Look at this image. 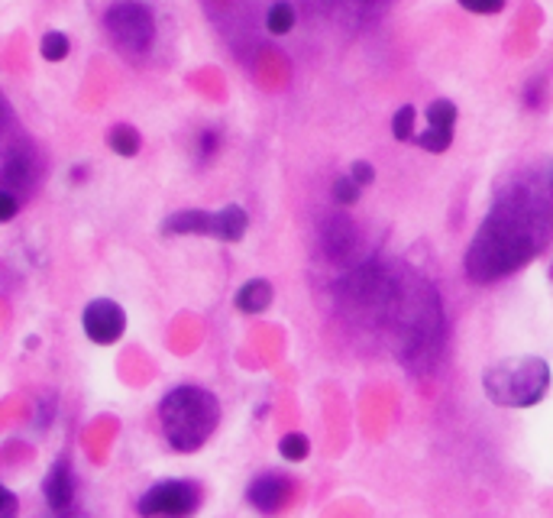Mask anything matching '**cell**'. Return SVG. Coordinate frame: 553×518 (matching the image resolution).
<instances>
[{"instance_id": "19", "label": "cell", "mask_w": 553, "mask_h": 518, "mask_svg": "<svg viewBox=\"0 0 553 518\" xmlns=\"http://www.w3.org/2000/svg\"><path fill=\"white\" fill-rule=\"evenodd\" d=\"M414 143L428 152H446L450 150V143H453V130H430L428 126L424 134L414 136Z\"/></svg>"}, {"instance_id": "1", "label": "cell", "mask_w": 553, "mask_h": 518, "mask_svg": "<svg viewBox=\"0 0 553 518\" xmlns=\"http://www.w3.org/2000/svg\"><path fill=\"white\" fill-rule=\"evenodd\" d=\"M541 240L544 237L537 223V207L527 205L525 198H509L485 217V223L473 237L466 250V272L482 286L495 282L531 263Z\"/></svg>"}, {"instance_id": "17", "label": "cell", "mask_w": 553, "mask_h": 518, "mask_svg": "<svg viewBox=\"0 0 553 518\" xmlns=\"http://www.w3.org/2000/svg\"><path fill=\"white\" fill-rule=\"evenodd\" d=\"M414 120H418V110L411 108V104H405V108L395 110L392 117V134L398 143H408V140H414Z\"/></svg>"}, {"instance_id": "20", "label": "cell", "mask_w": 553, "mask_h": 518, "mask_svg": "<svg viewBox=\"0 0 553 518\" xmlns=\"http://www.w3.org/2000/svg\"><path fill=\"white\" fill-rule=\"evenodd\" d=\"M359 191L363 188L353 182V175H343V179H337L333 182V188H331V195H333V201L337 205H343V207H353L359 201Z\"/></svg>"}, {"instance_id": "6", "label": "cell", "mask_w": 553, "mask_h": 518, "mask_svg": "<svg viewBox=\"0 0 553 518\" xmlns=\"http://www.w3.org/2000/svg\"><path fill=\"white\" fill-rule=\"evenodd\" d=\"M81 328H84V334H88L94 344L110 347V344H116V340L124 337L126 314H124V308L116 302H110V298H94V302L84 308V314H81Z\"/></svg>"}, {"instance_id": "18", "label": "cell", "mask_w": 553, "mask_h": 518, "mask_svg": "<svg viewBox=\"0 0 553 518\" xmlns=\"http://www.w3.org/2000/svg\"><path fill=\"white\" fill-rule=\"evenodd\" d=\"M278 454L285 457V460H292V464H301L304 457L311 454V444H308L304 434H285V438L278 441Z\"/></svg>"}, {"instance_id": "16", "label": "cell", "mask_w": 553, "mask_h": 518, "mask_svg": "<svg viewBox=\"0 0 553 518\" xmlns=\"http://www.w3.org/2000/svg\"><path fill=\"white\" fill-rule=\"evenodd\" d=\"M428 126L430 130H453L456 126V104L446 98H437L428 104Z\"/></svg>"}, {"instance_id": "22", "label": "cell", "mask_w": 553, "mask_h": 518, "mask_svg": "<svg viewBox=\"0 0 553 518\" xmlns=\"http://www.w3.org/2000/svg\"><path fill=\"white\" fill-rule=\"evenodd\" d=\"M217 146H220V134H217V130H201V136H197V159L211 162Z\"/></svg>"}, {"instance_id": "2", "label": "cell", "mask_w": 553, "mask_h": 518, "mask_svg": "<svg viewBox=\"0 0 553 518\" xmlns=\"http://www.w3.org/2000/svg\"><path fill=\"white\" fill-rule=\"evenodd\" d=\"M220 425V402L201 385H179L159 405V428L175 450L191 454Z\"/></svg>"}, {"instance_id": "12", "label": "cell", "mask_w": 553, "mask_h": 518, "mask_svg": "<svg viewBox=\"0 0 553 518\" xmlns=\"http://www.w3.org/2000/svg\"><path fill=\"white\" fill-rule=\"evenodd\" d=\"M268 304H272V286H268V279H250V282L236 292V308H240L243 314L266 312Z\"/></svg>"}, {"instance_id": "9", "label": "cell", "mask_w": 553, "mask_h": 518, "mask_svg": "<svg viewBox=\"0 0 553 518\" xmlns=\"http://www.w3.org/2000/svg\"><path fill=\"white\" fill-rule=\"evenodd\" d=\"M43 492H45V502L52 506V509H68L75 499V476L72 470H68V464L65 460H55L52 466H49V473H45V482H43Z\"/></svg>"}, {"instance_id": "11", "label": "cell", "mask_w": 553, "mask_h": 518, "mask_svg": "<svg viewBox=\"0 0 553 518\" xmlns=\"http://www.w3.org/2000/svg\"><path fill=\"white\" fill-rule=\"evenodd\" d=\"M246 227H250V217L243 211L240 205H227L217 211V231L214 237L217 240H227V243H236L246 237Z\"/></svg>"}, {"instance_id": "8", "label": "cell", "mask_w": 553, "mask_h": 518, "mask_svg": "<svg viewBox=\"0 0 553 518\" xmlns=\"http://www.w3.org/2000/svg\"><path fill=\"white\" fill-rule=\"evenodd\" d=\"M288 492H292L288 480L266 473V476H259V480H252L250 492H246V499H250L252 509H259V512H262V515H276V512L285 509Z\"/></svg>"}, {"instance_id": "13", "label": "cell", "mask_w": 553, "mask_h": 518, "mask_svg": "<svg viewBox=\"0 0 553 518\" xmlns=\"http://www.w3.org/2000/svg\"><path fill=\"white\" fill-rule=\"evenodd\" d=\"M295 20H298L295 4H288V0H276L266 13V29L272 33V36H285V33L295 29Z\"/></svg>"}, {"instance_id": "5", "label": "cell", "mask_w": 553, "mask_h": 518, "mask_svg": "<svg viewBox=\"0 0 553 518\" xmlns=\"http://www.w3.org/2000/svg\"><path fill=\"white\" fill-rule=\"evenodd\" d=\"M201 502V486L191 480H162L143 492L140 515L146 518H188Z\"/></svg>"}, {"instance_id": "24", "label": "cell", "mask_w": 553, "mask_h": 518, "mask_svg": "<svg viewBox=\"0 0 553 518\" xmlns=\"http://www.w3.org/2000/svg\"><path fill=\"white\" fill-rule=\"evenodd\" d=\"M349 175H353V182H357L359 188H366V185H373L375 182V169L369 166V162H353Z\"/></svg>"}, {"instance_id": "14", "label": "cell", "mask_w": 553, "mask_h": 518, "mask_svg": "<svg viewBox=\"0 0 553 518\" xmlns=\"http://www.w3.org/2000/svg\"><path fill=\"white\" fill-rule=\"evenodd\" d=\"M110 150L116 152V156H124V159H133L136 152H140V146H143V140H140V130L130 124H116L114 130H110Z\"/></svg>"}, {"instance_id": "10", "label": "cell", "mask_w": 553, "mask_h": 518, "mask_svg": "<svg viewBox=\"0 0 553 518\" xmlns=\"http://www.w3.org/2000/svg\"><path fill=\"white\" fill-rule=\"evenodd\" d=\"M165 233H175V237H188V233H207L214 237L217 231V211H201V207H188V211H175V214L165 221L162 227Z\"/></svg>"}, {"instance_id": "3", "label": "cell", "mask_w": 553, "mask_h": 518, "mask_svg": "<svg viewBox=\"0 0 553 518\" xmlns=\"http://www.w3.org/2000/svg\"><path fill=\"white\" fill-rule=\"evenodd\" d=\"M482 389L495 405L505 409H531L550 389V367L541 357H509L485 369Z\"/></svg>"}, {"instance_id": "21", "label": "cell", "mask_w": 553, "mask_h": 518, "mask_svg": "<svg viewBox=\"0 0 553 518\" xmlns=\"http://www.w3.org/2000/svg\"><path fill=\"white\" fill-rule=\"evenodd\" d=\"M456 4L469 10V13H479V17H492V13L505 10V0H456Z\"/></svg>"}, {"instance_id": "25", "label": "cell", "mask_w": 553, "mask_h": 518, "mask_svg": "<svg viewBox=\"0 0 553 518\" xmlns=\"http://www.w3.org/2000/svg\"><path fill=\"white\" fill-rule=\"evenodd\" d=\"M0 499H4V515L0 518H17V496L10 490H4L0 492Z\"/></svg>"}, {"instance_id": "7", "label": "cell", "mask_w": 553, "mask_h": 518, "mask_svg": "<svg viewBox=\"0 0 553 518\" xmlns=\"http://www.w3.org/2000/svg\"><path fill=\"white\" fill-rule=\"evenodd\" d=\"M0 175H4V191H13V195H17V188L36 182V156L29 152L27 143H10L4 150Z\"/></svg>"}, {"instance_id": "4", "label": "cell", "mask_w": 553, "mask_h": 518, "mask_svg": "<svg viewBox=\"0 0 553 518\" xmlns=\"http://www.w3.org/2000/svg\"><path fill=\"white\" fill-rule=\"evenodd\" d=\"M104 29L110 43L126 55V59H143L156 43V17L143 0H116L104 13Z\"/></svg>"}, {"instance_id": "23", "label": "cell", "mask_w": 553, "mask_h": 518, "mask_svg": "<svg viewBox=\"0 0 553 518\" xmlns=\"http://www.w3.org/2000/svg\"><path fill=\"white\" fill-rule=\"evenodd\" d=\"M20 211V198L13 191H0V221H13Z\"/></svg>"}, {"instance_id": "15", "label": "cell", "mask_w": 553, "mask_h": 518, "mask_svg": "<svg viewBox=\"0 0 553 518\" xmlns=\"http://www.w3.org/2000/svg\"><path fill=\"white\" fill-rule=\"evenodd\" d=\"M68 53H72V43H68V36L59 33V29H49V33L39 39V55H43L45 62H65Z\"/></svg>"}]
</instances>
